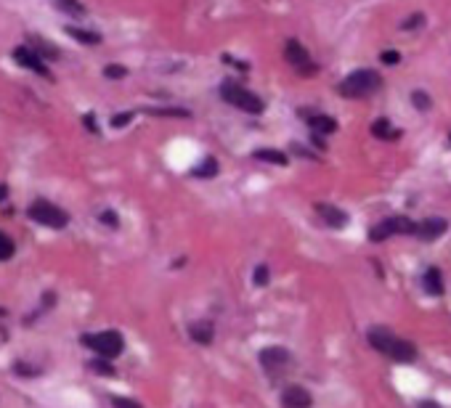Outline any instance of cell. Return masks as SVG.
<instances>
[{
	"instance_id": "cell-15",
	"label": "cell",
	"mask_w": 451,
	"mask_h": 408,
	"mask_svg": "<svg viewBox=\"0 0 451 408\" xmlns=\"http://www.w3.org/2000/svg\"><path fill=\"white\" fill-rule=\"evenodd\" d=\"M422 284H425V292L433 294V297H441V294H443V276H441L438 268H427Z\"/></svg>"
},
{
	"instance_id": "cell-5",
	"label": "cell",
	"mask_w": 451,
	"mask_h": 408,
	"mask_svg": "<svg viewBox=\"0 0 451 408\" xmlns=\"http://www.w3.org/2000/svg\"><path fill=\"white\" fill-rule=\"evenodd\" d=\"M391 236H417V223L398 215V218H388L372 228V242H382Z\"/></svg>"
},
{
	"instance_id": "cell-28",
	"label": "cell",
	"mask_w": 451,
	"mask_h": 408,
	"mask_svg": "<svg viewBox=\"0 0 451 408\" xmlns=\"http://www.w3.org/2000/svg\"><path fill=\"white\" fill-rule=\"evenodd\" d=\"M380 59H382V64H388V66H395L401 61V56H398V51H385Z\"/></svg>"
},
{
	"instance_id": "cell-18",
	"label": "cell",
	"mask_w": 451,
	"mask_h": 408,
	"mask_svg": "<svg viewBox=\"0 0 451 408\" xmlns=\"http://www.w3.org/2000/svg\"><path fill=\"white\" fill-rule=\"evenodd\" d=\"M56 8H61L64 14H72V16H83L85 14V6L80 0H51Z\"/></svg>"
},
{
	"instance_id": "cell-36",
	"label": "cell",
	"mask_w": 451,
	"mask_h": 408,
	"mask_svg": "<svg viewBox=\"0 0 451 408\" xmlns=\"http://www.w3.org/2000/svg\"><path fill=\"white\" fill-rule=\"evenodd\" d=\"M422 408H438V406H433V403H422Z\"/></svg>"
},
{
	"instance_id": "cell-20",
	"label": "cell",
	"mask_w": 451,
	"mask_h": 408,
	"mask_svg": "<svg viewBox=\"0 0 451 408\" xmlns=\"http://www.w3.org/2000/svg\"><path fill=\"white\" fill-rule=\"evenodd\" d=\"M192 175H194V178H212V175H218V162L207 157V159H205L202 165L192 170Z\"/></svg>"
},
{
	"instance_id": "cell-12",
	"label": "cell",
	"mask_w": 451,
	"mask_h": 408,
	"mask_svg": "<svg viewBox=\"0 0 451 408\" xmlns=\"http://www.w3.org/2000/svg\"><path fill=\"white\" fill-rule=\"evenodd\" d=\"M316 212L324 218V223H330L332 228H343L348 226V215L340 207H334V204H327V202H321V204H316Z\"/></svg>"
},
{
	"instance_id": "cell-29",
	"label": "cell",
	"mask_w": 451,
	"mask_h": 408,
	"mask_svg": "<svg viewBox=\"0 0 451 408\" xmlns=\"http://www.w3.org/2000/svg\"><path fill=\"white\" fill-rule=\"evenodd\" d=\"M255 284L257 287H266V284H269V268H266V265H260L255 271Z\"/></svg>"
},
{
	"instance_id": "cell-7",
	"label": "cell",
	"mask_w": 451,
	"mask_h": 408,
	"mask_svg": "<svg viewBox=\"0 0 451 408\" xmlns=\"http://www.w3.org/2000/svg\"><path fill=\"white\" fill-rule=\"evenodd\" d=\"M284 59L289 61V66H295L300 75L311 77L316 75V64L308 53V48L300 46V40H287L284 46Z\"/></svg>"
},
{
	"instance_id": "cell-11",
	"label": "cell",
	"mask_w": 451,
	"mask_h": 408,
	"mask_svg": "<svg viewBox=\"0 0 451 408\" xmlns=\"http://www.w3.org/2000/svg\"><path fill=\"white\" fill-rule=\"evenodd\" d=\"M282 406L284 408H311L314 406V398L311 393L305 390V387H287L284 393H282Z\"/></svg>"
},
{
	"instance_id": "cell-25",
	"label": "cell",
	"mask_w": 451,
	"mask_h": 408,
	"mask_svg": "<svg viewBox=\"0 0 451 408\" xmlns=\"http://www.w3.org/2000/svg\"><path fill=\"white\" fill-rule=\"evenodd\" d=\"M149 114H160V117H189L186 109H149Z\"/></svg>"
},
{
	"instance_id": "cell-24",
	"label": "cell",
	"mask_w": 451,
	"mask_h": 408,
	"mask_svg": "<svg viewBox=\"0 0 451 408\" xmlns=\"http://www.w3.org/2000/svg\"><path fill=\"white\" fill-rule=\"evenodd\" d=\"M411 101H414V106H417L420 112L430 109V104H433V101H430V96H427L425 91H414V93H411Z\"/></svg>"
},
{
	"instance_id": "cell-31",
	"label": "cell",
	"mask_w": 451,
	"mask_h": 408,
	"mask_svg": "<svg viewBox=\"0 0 451 408\" xmlns=\"http://www.w3.org/2000/svg\"><path fill=\"white\" fill-rule=\"evenodd\" d=\"M422 19H425L422 14H414L411 19H409V21H404V30H414V27H420Z\"/></svg>"
},
{
	"instance_id": "cell-3",
	"label": "cell",
	"mask_w": 451,
	"mask_h": 408,
	"mask_svg": "<svg viewBox=\"0 0 451 408\" xmlns=\"http://www.w3.org/2000/svg\"><path fill=\"white\" fill-rule=\"evenodd\" d=\"M221 96H223L226 104L237 106V109L247 112V114H260V112L266 109V104L260 101V96H255L253 91H247L244 85L234 82V80H228V82L221 85Z\"/></svg>"
},
{
	"instance_id": "cell-26",
	"label": "cell",
	"mask_w": 451,
	"mask_h": 408,
	"mask_svg": "<svg viewBox=\"0 0 451 408\" xmlns=\"http://www.w3.org/2000/svg\"><path fill=\"white\" fill-rule=\"evenodd\" d=\"M104 75L109 77V80H122V77L128 75V69L120 66V64H109V66L104 69Z\"/></svg>"
},
{
	"instance_id": "cell-2",
	"label": "cell",
	"mask_w": 451,
	"mask_h": 408,
	"mask_svg": "<svg viewBox=\"0 0 451 408\" xmlns=\"http://www.w3.org/2000/svg\"><path fill=\"white\" fill-rule=\"evenodd\" d=\"M380 85H382V77L375 69H356L337 85V91L346 98H366L380 91Z\"/></svg>"
},
{
	"instance_id": "cell-13",
	"label": "cell",
	"mask_w": 451,
	"mask_h": 408,
	"mask_svg": "<svg viewBox=\"0 0 451 408\" xmlns=\"http://www.w3.org/2000/svg\"><path fill=\"white\" fill-rule=\"evenodd\" d=\"M189 334H192V339L199 342V345H210L212 337H215V326H212L210 321H196L189 326Z\"/></svg>"
},
{
	"instance_id": "cell-8",
	"label": "cell",
	"mask_w": 451,
	"mask_h": 408,
	"mask_svg": "<svg viewBox=\"0 0 451 408\" xmlns=\"http://www.w3.org/2000/svg\"><path fill=\"white\" fill-rule=\"evenodd\" d=\"M14 59L24 66V69H30V72H35V75H43L48 77L51 72H48V66H45L43 56L35 51L32 46H19L14 48Z\"/></svg>"
},
{
	"instance_id": "cell-14",
	"label": "cell",
	"mask_w": 451,
	"mask_h": 408,
	"mask_svg": "<svg viewBox=\"0 0 451 408\" xmlns=\"http://www.w3.org/2000/svg\"><path fill=\"white\" fill-rule=\"evenodd\" d=\"M303 114H308V112H303ZM308 125L314 127V133H321V136H330L337 130V122L327 114H308Z\"/></svg>"
},
{
	"instance_id": "cell-27",
	"label": "cell",
	"mask_w": 451,
	"mask_h": 408,
	"mask_svg": "<svg viewBox=\"0 0 451 408\" xmlns=\"http://www.w3.org/2000/svg\"><path fill=\"white\" fill-rule=\"evenodd\" d=\"M130 120H133V112H122L117 117H112V125H114V127H125Z\"/></svg>"
},
{
	"instance_id": "cell-17",
	"label": "cell",
	"mask_w": 451,
	"mask_h": 408,
	"mask_svg": "<svg viewBox=\"0 0 451 408\" xmlns=\"http://www.w3.org/2000/svg\"><path fill=\"white\" fill-rule=\"evenodd\" d=\"M372 136L382 138V141H385V138H388V141H393V138H398V130H395L388 120H377L375 125H372Z\"/></svg>"
},
{
	"instance_id": "cell-19",
	"label": "cell",
	"mask_w": 451,
	"mask_h": 408,
	"mask_svg": "<svg viewBox=\"0 0 451 408\" xmlns=\"http://www.w3.org/2000/svg\"><path fill=\"white\" fill-rule=\"evenodd\" d=\"M255 159H263V162H271V165H287V157L282 152H276V149H260L255 152Z\"/></svg>"
},
{
	"instance_id": "cell-30",
	"label": "cell",
	"mask_w": 451,
	"mask_h": 408,
	"mask_svg": "<svg viewBox=\"0 0 451 408\" xmlns=\"http://www.w3.org/2000/svg\"><path fill=\"white\" fill-rule=\"evenodd\" d=\"M112 403H114V408H141V403H135V400H128V398H114Z\"/></svg>"
},
{
	"instance_id": "cell-9",
	"label": "cell",
	"mask_w": 451,
	"mask_h": 408,
	"mask_svg": "<svg viewBox=\"0 0 451 408\" xmlns=\"http://www.w3.org/2000/svg\"><path fill=\"white\" fill-rule=\"evenodd\" d=\"M260 363H263V369L273 377V374H284V369L292 363V358H289V353L284 348H266L260 353Z\"/></svg>"
},
{
	"instance_id": "cell-34",
	"label": "cell",
	"mask_w": 451,
	"mask_h": 408,
	"mask_svg": "<svg viewBox=\"0 0 451 408\" xmlns=\"http://www.w3.org/2000/svg\"><path fill=\"white\" fill-rule=\"evenodd\" d=\"M85 125H88L90 130H93V133H96V130H99V127H96V125H93V114H88V117H85Z\"/></svg>"
},
{
	"instance_id": "cell-23",
	"label": "cell",
	"mask_w": 451,
	"mask_h": 408,
	"mask_svg": "<svg viewBox=\"0 0 451 408\" xmlns=\"http://www.w3.org/2000/svg\"><path fill=\"white\" fill-rule=\"evenodd\" d=\"M14 249H16L14 242L0 231V260H11V257H14Z\"/></svg>"
},
{
	"instance_id": "cell-35",
	"label": "cell",
	"mask_w": 451,
	"mask_h": 408,
	"mask_svg": "<svg viewBox=\"0 0 451 408\" xmlns=\"http://www.w3.org/2000/svg\"><path fill=\"white\" fill-rule=\"evenodd\" d=\"M6 197H8V188L0 183V202H6Z\"/></svg>"
},
{
	"instance_id": "cell-21",
	"label": "cell",
	"mask_w": 451,
	"mask_h": 408,
	"mask_svg": "<svg viewBox=\"0 0 451 408\" xmlns=\"http://www.w3.org/2000/svg\"><path fill=\"white\" fill-rule=\"evenodd\" d=\"M30 40H32V48H35L37 53H43L45 59H59V48L48 46L43 37H30Z\"/></svg>"
},
{
	"instance_id": "cell-16",
	"label": "cell",
	"mask_w": 451,
	"mask_h": 408,
	"mask_svg": "<svg viewBox=\"0 0 451 408\" xmlns=\"http://www.w3.org/2000/svg\"><path fill=\"white\" fill-rule=\"evenodd\" d=\"M67 35L75 37V40H80V43H85V46H99V43H101V35L88 32V30H80V27H67Z\"/></svg>"
},
{
	"instance_id": "cell-33",
	"label": "cell",
	"mask_w": 451,
	"mask_h": 408,
	"mask_svg": "<svg viewBox=\"0 0 451 408\" xmlns=\"http://www.w3.org/2000/svg\"><path fill=\"white\" fill-rule=\"evenodd\" d=\"M16 369H19V371H22L24 377H32V374H37L35 369H30V366H24V363H16Z\"/></svg>"
},
{
	"instance_id": "cell-32",
	"label": "cell",
	"mask_w": 451,
	"mask_h": 408,
	"mask_svg": "<svg viewBox=\"0 0 451 408\" xmlns=\"http://www.w3.org/2000/svg\"><path fill=\"white\" fill-rule=\"evenodd\" d=\"M101 220H104L106 226H112V228H117V215H114V212H101Z\"/></svg>"
},
{
	"instance_id": "cell-6",
	"label": "cell",
	"mask_w": 451,
	"mask_h": 408,
	"mask_svg": "<svg viewBox=\"0 0 451 408\" xmlns=\"http://www.w3.org/2000/svg\"><path fill=\"white\" fill-rule=\"evenodd\" d=\"M30 218L35 223H40V226H48V228H64L69 223V215L56 207V204H51V202H45V199H37L35 204L30 207Z\"/></svg>"
},
{
	"instance_id": "cell-22",
	"label": "cell",
	"mask_w": 451,
	"mask_h": 408,
	"mask_svg": "<svg viewBox=\"0 0 451 408\" xmlns=\"http://www.w3.org/2000/svg\"><path fill=\"white\" fill-rule=\"evenodd\" d=\"M88 366L96 371V374H101V377H114V366L106 361V358H96V361H90Z\"/></svg>"
},
{
	"instance_id": "cell-10",
	"label": "cell",
	"mask_w": 451,
	"mask_h": 408,
	"mask_svg": "<svg viewBox=\"0 0 451 408\" xmlns=\"http://www.w3.org/2000/svg\"><path fill=\"white\" fill-rule=\"evenodd\" d=\"M446 231H449V223H446L443 218H427V220L417 223V236H420V239H425V242L441 239Z\"/></svg>"
},
{
	"instance_id": "cell-4",
	"label": "cell",
	"mask_w": 451,
	"mask_h": 408,
	"mask_svg": "<svg viewBox=\"0 0 451 408\" xmlns=\"http://www.w3.org/2000/svg\"><path fill=\"white\" fill-rule=\"evenodd\" d=\"M83 342L88 345L99 358H117L122 350H125V339L120 332H101V334H88L83 337Z\"/></svg>"
},
{
	"instance_id": "cell-1",
	"label": "cell",
	"mask_w": 451,
	"mask_h": 408,
	"mask_svg": "<svg viewBox=\"0 0 451 408\" xmlns=\"http://www.w3.org/2000/svg\"><path fill=\"white\" fill-rule=\"evenodd\" d=\"M369 345L375 350H380L382 355H388L393 361L398 363H411L417 361V348L411 345V342H406L401 337H395L391 329H382V326H375V329H369Z\"/></svg>"
}]
</instances>
